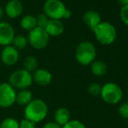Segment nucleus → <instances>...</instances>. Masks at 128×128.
Listing matches in <instances>:
<instances>
[{
    "mask_svg": "<svg viewBox=\"0 0 128 128\" xmlns=\"http://www.w3.org/2000/svg\"><path fill=\"white\" fill-rule=\"evenodd\" d=\"M62 128H86V126L82 123L81 121L77 120H70L66 125H64Z\"/></svg>",
    "mask_w": 128,
    "mask_h": 128,
    "instance_id": "nucleus-24",
    "label": "nucleus"
},
{
    "mask_svg": "<svg viewBox=\"0 0 128 128\" xmlns=\"http://www.w3.org/2000/svg\"><path fill=\"white\" fill-rule=\"evenodd\" d=\"M66 8L60 0H46L44 4V13L50 19L63 18Z\"/></svg>",
    "mask_w": 128,
    "mask_h": 128,
    "instance_id": "nucleus-7",
    "label": "nucleus"
},
{
    "mask_svg": "<svg viewBox=\"0 0 128 128\" xmlns=\"http://www.w3.org/2000/svg\"><path fill=\"white\" fill-rule=\"evenodd\" d=\"M15 32L13 27L6 22L0 23V44L1 46H10L12 43Z\"/></svg>",
    "mask_w": 128,
    "mask_h": 128,
    "instance_id": "nucleus-9",
    "label": "nucleus"
},
{
    "mask_svg": "<svg viewBox=\"0 0 128 128\" xmlns=\"http://www.w3.org/2000/svg\"><path fill=\"white\" fill-rule=\"evenodd\" d=\"M38 67V60L33 56H28L24 61V70L29 72L36 71Z\"/></svg>",
    "mask_w": 128,
    "mask_h": 128,
    "instance_id": "nucleus-19",
    "label": "nucleus"
},
{
    "mask_svg": "<svg viewBox=\"0 0 128 128\" xmlns=\"http://www.w3.org/2000/svg\"><path fill=\"white\" fill-rule=\"evenodd\" d=\"M120 19L121 21L128 26V5H125V6H122L120 9Z\"/></svg>",
    "mask_w": 128,
    "mask_h": 128,
    "instance_id": "nucleus-25",
    "label": "nucleus"
},
{
    "mask_svg": "<svg viewBox=\"0 0 128 128\" xmlns=\"http://www.w3.org/2000/svg\"><path fill=\"white\" fill-rule=\"evenodd\" d=\"M20 26L24 30L30 32L33 30L35 27H37V22H36V18L32 15H26L21 19Z\"/></svg>",
    "mask_w": 128,
    "mask_h": 128,
    "instance_id": "nucleus-18",
    "label": "nucleus"
},
{
    "mask_svg": "<svg viewBox=\"0 0 128 128\" xmlns=\"http://www.w3.org/2000/svg\"><path fill=\"white\" fill-rule=\"evenodd\" d=\"M44 30L49 36L58 37L64 32V28L63 23L58 19H49Z\"/></svg>",
    "mask_w": 128,
    "mask_h": 128,
    "instance_id": "nucleus-14",
    "label": "nucleus"
},
{
    "mask_svg": "<svg viewBox=\"0 0 128 128\" xmlns=\"http://www.w3.org/2000/svg\"><path fill=\"white\" fill-rule=\"evenodd\" d=\"M12 44H13V47H15L17 50L24 49L27 46V39L22 35L15 36L12 40Z\"/></svg>",
    "mask_w": 128,
    "mask_h": 128,
    "instance_id": "nucleus-20",
    "label": "nucleus"
},
{
    "mask_svg": "<svg viewBox=\"0 0 128 128\" xmlns=\"http://www.w3.org/2000/svg\"><path fill=\"white\" fill-rule=\"evenodd\" d=\"M23 12V4L19 0H10L6 4L5 13L10 18H15Z\"/></svg>",
    "mask_w": 128,
    "mask_h": 128,
    "instance_id": "nucleus-13",
    "label": "nucleus"
},
{
    "mask_svg": "<svg viewBox=\"0 0 128 128\" xmlns=\"http://www.w3.org/2000/svg\"><path fill=\"white\" fill-rule=\"evenodd\" d=\"M0 128H19V123L13 118H7L2 121Z\"/></svg>",
    "mask_w": 128,
    "mask_h": 128,
    "instance_id": "nucleus-21",
    "label": "nucleus"
},
{
    "mask_svg": "<svg viewBox=\"0 0 128 128\" xmlns=\"http://www.w3.org/2000/svg\"><path fill=\"white\" fill-rule=\"evenodd\" d=\"M15 89L8 83L0 84V107L7 108L12 106L16 101Z\"/></svg>",
    "mask_w": 128,
    "mask_h": 128,
    "instance_id": "nucleus-8",
    "label": "nucleus"
},
{
    "mask_svg": "<svg viewBox=\"0 0 128 128\" xmlns=\"http://www.w3.org/2000/svg\"><path fill=\"white\" fill-rule=\"evenodd\" d=\"M48 112L47 104L41 100H32L26 106L24 117L33 123H38L44 120Z\"/></svg>",
    "mask_w": 128,
    "mask_h": 128,
    "instance_id": "nucleus-1",
    "label": "nucleus"
},
{
    "mask_svg": "<svg viewBox=\"0 0 128 128\" xmlns=\"http://www.w3.org/2000/svg\"><path fill=\"white\" fill-rule=\"evenodd\" d=\"M96 39L104 46L112 44L117 38L115 27L108 22H101L93 30Z\"/></svg>",
    "mask_w": 128,
    "mask_h": 128,
    "instance_id": "nucleus-2",
    "label": "nucleus"
},
{
    "mask_svg": "<svg viewBox=\"0 0 128 128\" xmlns=\"http://www.w3.org/2000/svg\"><path fill=\"white\" fill-rule=\"evenodd\" d=\"M118 114L120 117L128 120V102L123 103L118 107Z\"/></svg>",
    "mask_w": 128,
    "mask_h": 128,
    "instance_id": "nucleus-26",
    "label": "nucleus"
},
{
    "mask_svg": "<svg viewBox=\"0 0 128 128\" xmlns=\"http://www.w3.org/2000/svg\"><path fill=\"white\" fill-rule=\"evenodd\" d=\"M48 21H49V18L44 13H40L38 15L36 18V22H37V26L40 27V28L44 29L47 24Z\"/></svg>",
    "mask_w": 128,
    "mask_h": 128,
    "instance_id": "nucleus-23",
    "label": "nucleus"
},
{
    "mask_svg": "<svg viewBox=\"0 0 128 128\" xmlns=\"http://www.w3.org/2000/svg\"><path fill=\"white\" fill-rule=\"evenodd\" d=\"M43 128H62V126L58 125L55 122H48V123H46V125L44 126Z\"/></svg>",
    "mask_w": 128,
    "mask_h": 128,
    "instance_id": "nucleus-28",
    "label": "nucleus"
},
{
    "mask_svg": "<svg viewBox=\"0 0 128 128\" xmlns=\"http://www.w3.org/2000/svg\"><path fill=\"white\" fill-rule=\"evenodd\" d=\"M52 76L49 71L46 69H38L32 75V80L40 86H46L52 82Z\"/></svg>",
    "mask_w": 128,
    "mask_h": 128,
    "instance_id": "nucleus-11",
    "label": "nucleus"
},
{
    "mask_svg": "<svg viewBox=\"0 0 128 128\" xmlns=\"http://www.w3.org/2000/svg\"><path fill=\"white\" fill-rule=\"evenodd\" d=\"M49 37L46 30L40 27H35L29 33V43L33 48L38 50L44 49L49 43Z\"/></svg>",
    "mask_w": 128,
    "mask_h": 128,
    "instance_id": "nucleus-6",
    "label": "nucleus"
},
{
    "mask_svg": "<svg viewBox=\"0 0 128 128\" xmlns=\"http://www.w3.org/2000/svg\"><path fill=\"white\" fill-rule=\"evenodd\" d=\"M19 128H36L35 123L24 118L19 123Z\"/></svg>",
    "mask_w": 128,
    "mask_h": 128,
    "instance_id": "nucleus-27",
    "label": "nucleus"
},
{
    "mask_svg": "<svg viewBox=\"0 0 128 128\" xmlns=\"http://www.w3.org/2000/svg\"><path fill=\"white\" fill-rule=\"evenodd\" d=\"M96 54V48L92 43L84 41L77 46L76 52H75V58L80 64L88 66L95 60Z\"/></svg>",
    "mask_w": 128,
    "mask_h": 128,
    "instance_id": "nucleus-3",
    "label": "nucleus"
},
{
    "mask_svg": "<svg viewBox=\"0 0 128 128\" xmlns=\"http://www.w3.org/2000/svg\"><path fill=\"white\" fill-rule=\"evenodd\" d=\"M32 100V94L29 90L24 89L16 94V102L20 106H27Z\"/></svg>",
    "mask_w": 128,
    "mask_h": 128,
    "instance_id": "nucleus-17",
    "label": "nucleus"
},
{
    "mask_svg": "<svg viewBox=\"0 0 128 128\" xmlns=\"http://www.w3.org/2000/svg\"><path fill=\"white\" fill-rule=\"evenodd\" d=\"M19 54L18 50L12 46H7L4 48L1 53V59L6 66H13L18 60Z\"/></svg>",
    "mask_w": 128,
    "mask_h": 128,
    "instance_id": "nucleus-10",
    "label": "nucleus"
},
{
    "mask_svg": "<svg viewBox=\"0 0 128 128\" xmlns=\"http://www.w3.org/2000/svg\"><path fill=\"white\" fill-rule=\"evenodd\" d=\"M118 2L122 5V6L128 5V0H118Z\"/></svg>",
    "mask_w": 128,
    "mask_h": 128,
    "instance_id": "nucleus-30",
    "label": "nucleus"
},
{
    "mask_svg": "<svg viewBox=\"0 0 128 128\" xmlns=\"http://www.w3.org/2000/svg\"><path fill=\"white\" fill-rule=\"evenodd\" d=\"M3 15H4V10H3V9L1 8V6H0V20H1V18H3Z\"/></svg>",
    "mask_w": 128,
    "mask_h": 128,
    "instance_id": "nucleus-31",
    "label": "nucleus"
},
{
    "mask_svg": "<svg viewBox=\"0 0 128 128\" xmlns=\"http://www.w3.org/2000/svg\"><path fill=\"white\" fill-rule=\"evenodd\" d=\"M54 120H55V123L63 127L71 120V113L69 110L64 107L57 109L54 113Z\"/></svg>",
    "mask_w": 128,
    "mask_h": 128,
    "instance_id": "nucleus-15",
    "label": "nucleus"
},
{
    "mask_svg": "<svg viewBox=\"0 0 128 128\" xmlns=\"http://www.w3.org/2000/svg\"><path fill=\"white\" fill-rule=\"evenodd\" d=\"M91 70L93 75L101 77L106 74V72H107V66L104 61L94 60L91 64Z\"/></svg>",
    "mask_w": 128,
    "mask_h": 128,
    "instance_id": "nucleus-16",
    "label": "nucleus"
},
{
    "mask_svg": "<svg viewBox=\"0 0 128 128\" xmlns=\"http://www.w3.org/2000/svg\"><path fill=\"white\" fill-rule=\"evenodd\" d=\"M9 81L10 84L14 89L17 88V89L24 90L32 86L33 80H32V73L23 69L14 72L10 76Z\"/></svg>",
    "mask_w": 128,
    "mask_h": 128,
    "instance_id": "nucleus-5",
    "label": "nucleus"
},
{
    "mask_svg": "<svg viewBox=\"0 0 128 128\" xmlns=\"http://www.w3.org/2000/svg\"><path fill=\"white\" fill-rule=\"evenodd\" d=\"M101 88L102 86H100L98 83H91V84L88 86V88H87V91H88V93L92 96H98L100 95V92H101Z\"/></svg>",
    "mask_w": 128,
    "mask_h": 128,
    "instance_id": "nucleus-22",
    "label": "nucleus"
},
{
    "mask_svg": "<svg viewBox=\"0 0 128 128\" xmlns=\"http://www.w3.org/2000/svg\"><path fill=\"white\" fill-rule=\"evenodd\" d=\"M71 17H72L71 10H69L68 9H66V12H64V16H63V18H70Z\"/></svg>",
    "mask_w": 128,
    "mask_h": 128,
    "instance_id": "nucleus-29",
    "label": "nucleus"
},
{
    "mask_svg": "<svg viewBox=\"0 0 128 128\" xmlns=\"http://www.w3.org/2000/svg\"><path fill=\"white\" fill-rule=\"evenodd\" d=\"M100 96L107 104H116L121 101L123 98V91L116 83L108 82L102 86Z\"/></svg>",
    "mask_w": 128,
    "mask_h": 128,
    "instance_id": "nucleus-4",
    "label": "nucleus"
},
{
    "mask_svg": "<svg viewBox=\"0 0 128 128\" xmlns=\"http://www.w3.org/2000/svg\"><path fill=\"white\" fill-rule=\"evenodd\" d=\"M83 22L91 30H94L101 23V17L95 10H87L83 16Z\"/></svg>",
    "mask_w": 128,
    "mask_h": 128,
    "instance_id": "nucleus-12",
    "label": "nucleus"
}]
</instances>
